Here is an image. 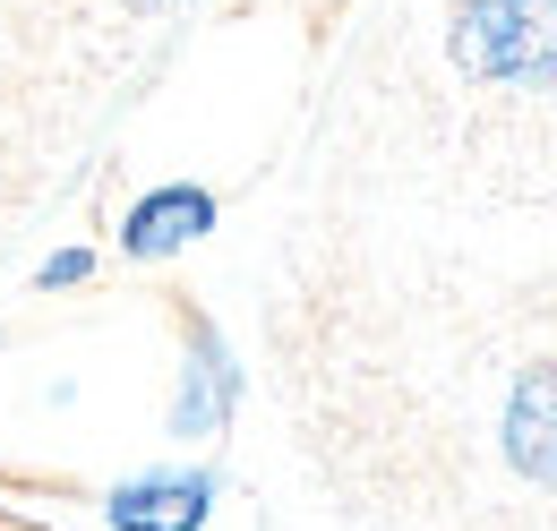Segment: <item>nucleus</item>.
<instances>
[{
    "label": "nucleus",
    "instance_id": "obj_3",
    "mask_svg": "<svg viewBox=\"0 0 557 531\" xmlns=\"http://www.w3.org/2000/svg\"><path fill=\"white\" fill-rule=\"evenodd\" d=\"M103 515H112V531H198L214 515V471H189V464L138 471V480L112 489Z\"/></svg>",
    "mask_w": 557,
    "mask_h": 531
},
{
    "label": "nucleus",
    "instance_id": "obj_1",
    "mask_svg": "<svg viewBox=\"0 0 557 531\" xmlns=\"http://www.w3.org/2000/svg\"><path fill=\"white\" fill-rule=\"evenodd\" d=\"M395 44L429 61V112L463 155L455 181L557 198V0H429Z\"/></svg>",
    "mask_w": 557,
    "mask_h": 531
},
{
    "label": "nucleus",
    "instance_id": "obj_6",
    "mask_svg": "<svg viewBox=\"0 0 557 531\" xmlns=\"http://www.w3.org/2000/svg\"><path fill=\"white\" fill-rule=\"evenodd\" d=\"M86 266H95V258H86V249H70V258L44 266V283H86Z\"/></svg>",
    "mask_w": 557,
    "mask_h": 531
},
{
    "label": "nucleus",
    "instance_id": "obj_5",
    "mask_svg": "<svg viewBox=\"0 0 557 531\" xmlns=\"http://www.w3.org/2000/svg\"><path fill=\"white\" fill-rule=\"evenodd\" d=\"M232 403H240V369H232V351L214 343V326H198V360H189L181 403H172V437H207V429H223Z\"/></svg>",
    "mask_w": 557,
    "mask_h": 531
},
{
    "label": "nucleus",
    "instance_id": "obj_2",
    "mask_svg": "<svg viewBox=\"0 0 557 531\" xmlns=\"http://www.w3.org/2000/svg\"><path fill=\"white\" fill-rule=\"evenodd\" d=\"M497 455L515 480H532L541 497H557V360L515 369V386L497 403Z\"/></svg>",
    "mask_w": 557,
    "mask_h": 531
},
{
    "label": "nucleus",
    "instance_id": "obj_4",
    "mask_svg": "<svg viewBox=\"0 0 557 531\" xmlns=\"http://www.w3.org/2000/svg\"><path fill=\"white\" fill-rule=\"evenodd\" d=\"M198 232H214V198L207 189H154V198L129 206L121 249H129V258H163V249H189Z\"/></svg>",
    "mask_w": 557,
    "mask_h": 531
}]
</instances>
